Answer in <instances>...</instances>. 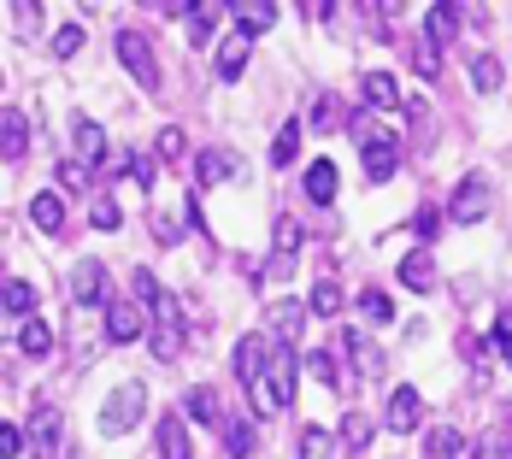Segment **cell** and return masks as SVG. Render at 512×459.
I'll use <instances>...</instances> for the list:
<instances>
[{
  "label": "cell",
  "mask_w": 512,
  "mask_h": 459,
  "mask_svg": "<svg viewBox=\"0 0 512 459\" xmlns=\"http://www.w3.org/2000/svg\"><path fill=\"white\" fill-rule=\"evenodd\" d=\"M136 295L148 301V312H154V330H148V342H154V359H171L183 354V312H177V295H165L154 283V271H136Z\"/></svg>",
  "instance_id": "obj_1"
},
{
  "label": "cell",
  "mask_w": 512,
  "mask_h": 459,
  "mask_svg": "<svg viewBox=\"0 0 512 459\" xmlns=\"http://www.w3.org/2000/svg\"><path fill=\"white\" fill-rule=\"evenodd\" d=\"M348 130H354V142H359V171H365V183H371V189L395 183V171H401V142H395L377 118H365V112H359Z\"/></svg>",
  "instance_id": "obj_2"
},
{
  "label": "cell",
  "mask_w": 512,
  "mask_h": 459,
  "mask_svg": "<svg viewBox=\"0 0 512 459\" xmlns=\"http://www.w3.org/2000/svg\"><path fill=\"white\" fill-rule=\"evenodd\" d=\"M142 418H148V389L142 383H118L101 407V436H130Z\"/></svg>",
  "instance_id": "obj_3"
},
{
  "label": "cell",
  "mask_w": 512,
  "mask_h": 459,
  "mask_svg": "<svg viewBox=\"0 0 512 459\" xmlns=\"http://www.w3.org/2000/svg\"><path fill=\"white\" fill-rule=\"evenodd\" d=\"M489 201H495L489 177H483V171H471V177H460V183H454L448 218H454V224H483V218H489Z\"/></svg>",
  "instance_id": "obj_4"
},
{
  "label": "cell",
  "mask_w": 512,
  "mask_h": 459,
  "mask_svg": "<svg viewBox=\"0 0 512 459\" xmlns=\"http://www.w3.org/2000/svg\"><path fill=\"white\" fill-rule=\"evenodd\" d=\"M112 48H118V65H124V71H130V77H136V83H142V89H159L154 42H148V36H142V30H118V42H112Z\"/></svg>",
  "instance_id": "obj_5"
},
{
  "label": "cell",
  "mask_w": 512,
  "mask_h": 459,
  "mask_svg": "<svg viewBox=\"0 0 512 459\" xmlns=\"http://www.w3.org/2000/svg\"><path fill=\"white\" fill-rule=\"evenodd\" d=\"M148 336V312L136 301H106V342H118V348H130V342H142Z\"/></svg>",
  "instance_id": "obj_6"
},
{
  "label": "cell",
  "mask_w": 512,
  "mask_h": 459,
  "mask_svg": "<svg viewBox=\"0 0 512 459\" xmlns=\"http://www.w3.org/2000/svg\"><path fill=\"white\" fill-rule=\"evenodd\" d=\"M71 301H77V312L83 306H106L112 295H106V265L101 259H77V271H71Z\"/></svg>",
  "instance_id": "obj_7"
},
{
  "label": "cell",
  "mask_w": 512,
  "mask_h": 459,
  "mask_svg": "<svg viewBox=\"0 0 512 459\" xmlns=\"http://www.w3.org/2000/svg\"><path fill=\"white\" fill-rule=\"evenodd\" d=\"M418 418H424V395H418L412 383H401V389L389 395V412H383V424H389L395 436H412V430H418Z\"/></svg>",
  "instance_id": "obj_8"
},
{
  "label": "cell",
  "mask_w": 512,
  "mask_h": 459,
  "mask_svg": "<svg viewBox=\"0 0 512 459\" xmlns=\"http://www.w3.org/2000/svg\"><path fill=\"white\" fill-rule=\"evenodd\" d=\"M24 148H30V118H24V106H0V159L18 165Z\"/></svg>",
  "instance_id": "obj_9"
},
{
  "label": "cell",
  "mask_w": 512,
  "mask_h": 459,
  "mask_svg": "<svg viewBox=\"0 0 512 459\" xmlns=\"http://www.w3.org/2000/svg\"><path fill=\"white\" fill-rule=\"evenodd\" d=\"M295 371H301V354H295V348H271V365H265V383H271L277 407H289V401H295Z\"/></svg>",
  "instance_id": "obj_10"
},
{
  "label": "cell",
  "mask_w": 512,
  "mask_h": 459,
  "mask_svg": "<svg viewBox=\"0 0 512 459\" xmlns=\"http://www.w3.org/2000/svg\"><path fill=\"white\" fill-rule=\"evenodd\" d=\"M265 365H271V342H265V336H242V342H236V383L254 389L259 377H265Z\"/></svg>",
  "instance_id": "obj_11"
},
{
  "label": "cell",
  "mask_w": 512,
  "mask_h": 459,
  "mask_svg": "<svg viewBox=\"0 0 512 459\" xmlns=\"http://www.w3.org/2000/svg\"><path fill=\"white\" fill-rule=\"evenodd\" d=\"M230 18H236V36H265V30H277V6L271 0H236L230 6Z\"/></svg>",
  "instance_id": "obj_12"
},
{
  "label": "cell",
  "mask_w": 512,
  "mask_h": 459,
  "mask_svg": "<svg viewBox=\"0 0 512 459\" xmlns=\"http://www.w3.org/2000/svg\"><path fill=\"white\" fill-rule=\"evenodd\" d=\"M230 177H236V153H224V148L195 153V189H218V183H230Z\"/></svg>",
  "instance_id": "obj_13"
},
{
  "label": "cell",
  "mask_w": 512,
  "mask_h": 459,
  "mask_svg": "<svg viewBox=\"0 0 512 459\" xmlns=\"http://www.w3.org/2000/svg\"><path fill=\"white\" fill-rule=\"evenodd\" d=\"M301 324H307V301H277V312H271V336H277V348H295L301 342Z\"/></svg>",
  "instance_id": "obj_14"
},
{
  "label": "cell",
  "mask_w": 512,
  "mask_h": 459,
  "mask_svg": "<svg viewBox=\"0 0 512 459\" xmlns=\"http://www.w3.org/2000/svg\"><path fill=\"white\" fill-rule=\"evenodd\" d=\"M159 459H195V442H189L183 412H165V418H159Z\"/></svg>",
  "instance_id": "obj_15"
},
{
  "label": "cell",
  "mask_w": 512,
  "mask_h": 459,
  "mask_svg": "<svg viewBox=\"0 0 512 459\" xmlns=\"http://www.w3.org/2000/svg\"><path fill=\"white\" fill-rule=\"evenodd\" d=\"M336 189H342L336 159H312V165H307V201L312 206H330V201H336Z\"/></svg>",
  "instance_id": "obj_16"
},
{
  "label": "cell",
  "mask_w": 512,
  "mask_h": 459,
  "mask_svg": "<svg viewBox=\"0 0 512 459\" xmlns=\"http://www.w3.org/2000/svg\"><path fill=\"white\" fill-rule=\"evenodd\" d=\"M359 95H365L371 112H395V106H401V89H395L389 71H365V77H359Z\"/></svg>",
  "instance_id": "obj_17"
},
{
  "label": "cell",
  "mask_w": 512,
  "mask_h": 459,
  "mask_svg": "<svg viewBox=\"0 0 512 459\" xmlns=\"http://www.w3.org/2000/svg\"><path fill=\"white\" fill-rule=\"evenodd\" d=\"M53 348H59V330H53L48 318H24V330H18V354L48 359Z\"/></svg>",
  "instance_id": "obj_18"
},
{
  "label": "cell",
  "mask_w": 512,
  "mask_h": 459,
  "mask_svg": "<svg viewBox=\"0 0 512 459\" xmlns=\"http://www.w3.org/2000/svg\"><path fill=\"white\" fill-rule=\"evenodd\" d=\"M212 71H218L224 83H236V77L248 71V36H236V30H230V36L218 42V59H212Z\"/></svg>",
  "instance_id": "obj_19"
},
{
  "label": "cell",
  "mask_w": 512,
  "mask_h": 459,
  "mask_svg": "<svg viewBox=\"0 0 512 459\" xmlns=\"http://www.w3.org/2000/svg\"><path fill=\"white\" fill-rule=\"evenodd\" d=\"M30 224H36L42 236H59V230H65V201H59L53 189H42V195H30Z\"/></svg>",
  "instance_id": "obj_20"
},
{
  "label": "cell",
  "mask_w": 512,
  "mask_h": 459,
  "mask_svg": "<svg viewBox=\"0 0 512 459\" xmlns=\"http://www.w3.org/2000/svg\"><path fill=\"white\" fill-rule=\"evenodd\" d=\"M183 412H189L195 424H212V430H224V424H230V418H224V407H218V395H212L206 383H195V389L183 395Z\"/></svg>",
  "instance_id": "obj_21"
},
{
  "label": "cell",
  "mask_w": 512,
  "mask_h": 459,
  "mask_svg": "<svg viewBox=\"0 0 512 459\" xmlns=\"http://www.w3.org/2000/svg\"><path fill=\"white\" fill-rule=\"evenodd\" d=\"M342 124H354V112L336 101V95H318L307 112V130H318V136H330V130H342Z\"/></svg>",
  "instance_id": "obj_22"
},
{
  "label": "cell",
  "mask_w": 512,
  "mask_h": 459,
  "mask_svg": "<svg viewBox=\"0 0 512 459\" xmlns=\"http://www.w3.org/2000/svg\"><path fill=\"white\" fill-rule=\"evenodd\" d=\"M30 442H36V448H65V418H59V407L30 412Z\"/></svg>",
  "instance_id": "obj_23"
},
{
  "label": "cell",
  "mask_w": 512,
  "mask_h": 459,
  "mask_svg": "<svg viewBox=\"0 0 512 459\" xmlns=\"http://www.w3.org/2000/svg\"><path fill=\"white\" fill-rule=\"evenodd\" d=\"M183 18H189V36L206 42V36L218 30V18H230V6H218V0H189V6H183Z\"/></svg>",
  "instance_id": "obj_24"
},
{
  "label": "cell",
  "mask_w": 512,
  "mask_h": 459,
  "mask_svg": "<svg viewBox=\"0 0 512 459\" xmlns=\"http://www.w3.org/2000/svg\"><path fill=\"white\" fill-rule=\"evenodd\" d=\"M401 283H407L412 295H430V289H436V259L424 254V248L407 254V259H401Z\"/></svg>",
  "instance_id": "obj_25"
},
{
  "label": "cell",
  "mask_w": 512,
  "mask_h": 459,
  "mask_svg": "<svg viewBox=\"0 0 512 459\" xmlns=\"http://www.w3.org/2000/svg\"><path fill=\"white\" fill-rule=\"evenodd\" d=\"M460 36V6H430L424 12V42L436 48V42H454Z\"/></svg>",
  "instance_id": "obj_26"
},
{
  "label": "cell",
  "mask_w": 512,
  "mask_h": 459,
  "mask_svg": "<svg viewBox=\"0 0 512 459\" xmlns=\"http://www.w3.org/2000/svg\"><path fill=\"white\" fill-rule=\"evenodd\" d=\"M0 306H6V312H18V318H36V283L6 277V283H0Z\"/></svg>",
  "instance_id": "obj_27"
},
{
  "label": "cell",
  "mask_w": 512,
  "mask_h": 459,
  "mask_svg": "<svg viewBox=\"0 0 512 459\" xmlns=\"http://www.w3.org/2000/svg\"><path fill=\"white\" fill-rule=\"evenodd\" d=\"M224 454H230V459H254L259 454V430L248 424V418L224 424Z\"/></svg>",
  "instance_id": "obj_28"
},
{
  "label": "cell",
  "mask_w": 512,
  "mask_h": 459,
  "mask_svg": "<svg viewBox=\"0 0 512 459\" xmlns=\"http://www.w3.org/2000/svg\"><path fill=\"white\" fill-rule=\"evenodd\" d=\"M101 153H106V130L95 124V118H77V159L95 171V165H101Z\"/></svg>",
  "instance_id": "obj_29"
},
{
  "label": "cell",
  "mask_w": 512,
  "mask_h": 459,
  "mask_svg": "<svg viewBox=\"0 0 512 459\" xmlns=\"http://www.w3.org/2000/svg\"><path fill=\"white\" fill-rule=\"evenodd\" d=\"M295 159H301V118H289V124L271 136V165H277V171L295 165Z\"/></svg>",
  "instance_id": "obj_30"
},
{
  "label": "cell",
  "mask_w": 512,
  "mask_h": 459,
  "mask_svg": "<svg viewBox=\"0 0 512 459\" xmlns=\"http://www.w3.org/2000/svg\"><path fill=\"white\" fill-rule=\"evenodd\" d=\"M371 430H377V424H371V418H365V412H348V418H342V430H336V442H342V448H348V454H359V448H371Z\"/></svg>",
  "instance_id": "obj_31"
},
{
  "label": "cell",
  "mask_w": 512,
  "mask_h": 459,
  "mask_svg": "<svg viewBox=\"0 0 512 459\" xmlns=\"http://www.w3.org/2000/svg\"><path fill=\"white\" fill-rule=\"evenodd\" d=\"M183 224H189V206H154V236L165 248L183 242Z\"/></svg>",
  "instance_id": "obj_32"
},
{
  "label": "cell",
  "mask_w": 512,
  "mask_h": 459,
  "mask_svg": "<svg viewBox=\"0 0 512 459\" xmlns=\"http://www.w3.org/2000/svg\"><path fill=\"white\" fill-rule=\"evenodd\" d=\"M471 83H477V95H495V89L507 83L501 59H495V53H477V59H471Z\"/></svg>",
  "instance_id": "obj_33"
},
{
  "label": "cell",
  "mask_w": 512,
  "mask_h": 459,
  "mask_svg": "<svg viewBox=\"0 0 512 459\" xmlns=\"http://www.w3.org/2000/svg\"><path fill=\"white\" fill-rule=\"evenodd\" d=\"M424 454H430V459H460L465 454L460 430H454V424H436V430L424 436Z\"/></svg>",
  "instance_id": "obj_34"
},
{
  "label": "cell",
  "mask_w": 512,
  "mask_h": 459,
  "mask_svg": "<svg viewBox=\"0 0 512 459\" xmlns=\"http://www.w3.org/2000/svg\"><path fill=\"white\" fill-rule=\"evenodd\" d=\"M336 306H342V283H336V277L324 271V277L312 283V295H307V312H318V318H330Z\"/></svg>",
  "instance_id": "obj_35"
},
{
  "label": "cell",
  "mask_w": 512,
  "mask_h": 459,
  "mask_svg": "<svg viewBox=\"0 0 512 459\" xmlns=\"http://www.w3.org/2000/svg\"><path fill=\"white\" fill-rule=\"evenodd\" d=\"M301 459H336V430L307 424V430H301Z\"/></svg>",
  "instance_id": "obj_36"
},
{
  "label": "cell",
  "mask_w": 512,
  "mask_h": 459,
  "mask_svg": "<svg viewBox=\"0 0 512 459\" xmlns=\"http://www.w3.org/2000/svg\"><path fill=\"white\" fill-rule=\"evenodd\" d=\"M359 318H365V324H389V318H395V301H389V295H383V289H359Z\"/></svg>",
  "instance_id": "obj_37"
},
{
  "label": "cell",
  "mask_w": 512,
  "mask_h": 459,
  "mask_svg": "<svg viewBox=\"0 0 512 459\" xmlns=\"http://www.w3.org/2000/svg\"><path fill=\"white\" fill-rule=\"evenodd\" d=\"M307 371L324 383V389H342V383H348V377L336 371V354H330V348H312V354H307Z\"/></svg>",
  "instance_id": "obj_38"
},
{
  "label": "cell",
  "mask_w": 512,
  "mask_h": 459,
  "mask_svg": "<svg viewBox=\"0 0 512 459\" xmlns=\"http://www.w3.org/2000/svg\"><path fill=\"white\" fill-rule=\"evenodd\" d=\"M154 153L165 159V165H183V153H189V136H183L177 124H165V130L154 136Z\"/></svg>",
  "instance_id": "obj_39"
},
{
  "label": "cell",
  "mask_w": 512,
  "mask_h": 459,
  "mask_svg": "<svg viewBox=\"0 0 512 459\" xmlns=\"http://www.w3.org/2000/svg\"><path fill=\"white\" fill-rule=\"evenodd\" d=\"M118 171L136 177V189H154V159H142V153H118Z\"/></svg>",
  "instance_id": "obj_40"
},
{
  "label": "cell",
  "mask_w": 512,
  "mask_h": 459,
  "mask_svg": "<svg viewBox=\"0 0 512 459\" xmlns=\"http://www.w3.org/2000/svg\"><path fill=\"white\" fill-rule=\"evenodd\" d=\"M89 218H95V230H118V224H124V212H118L112 195H95V201H89Z\"/></svg>",
  "instance_id": "obj_41"
},
{
  "label": "cell",
  "mask_w": 512,
  "mask_h": 459,
  "mask_svg": "<svg viewBox=\"0 0 512 459\" xmlns=\"http://www.w3.org/2000/svg\"><path fill=\"white\" fill-rule=\"evenodd\" d=\"M295 248H301V224L295 218H277V259L295 265Z\"/></svg>",
  "instance_id": "obj_42"
},
{
  "label": "cell",
  "mask_w": 512,
  "mask_h": 459,
  "mask_svg": "<svg viewBox=\"0 0 512 459\" xmlns=\"http://www.w3.org/2000/svg\"><path fill=\"white\" fill-rule=\"evenodd\" d=\"M489 348H495V354L512 365V312H501V318H495V330H489Z\"/></svg>",
  "instance_id": "obj_43"
},
{
  "label": "cell",
  "mask_w": 512,
  "mask_h": 459,
  "mask_svg": "<svg viewBox=\"0 0 512 459\" xmlns=\"http://www.w3.org/2000/svg\"><path fill=\"white\" fill-rule=\"evenodd\" d=\"M77 48H83V24H65V30L53 36V59H71Z\"/></svg>",
  "instance_id": "obj_44"
},
{
  "label": "cell",
  "mask_w": 512,
  "mask_h": 459,
  "mask_svg": "<svg viewBox=\"0 0 512 459\" xmlns=\"http://www.w3.org/2000/svg\"><path fill=\"white\" fill-rule=\"evenodd\" d=\"M59 183L83 195V189H89V165H83V159H65V165H59Z\"/></svg>",
  "instance_id": "obj_45"
},
{
  "label": "cell",
  "mask_w": 512,
  "mask_h": 459,
  "mask_svg": "<svg viewBox=\"0 0 512 459\" xmlns=\"http://www.w3.org/2000/svg\"><path fill=\"white\" fill-rule=\"evenodd\" d=\"M24 448H30V442H24V430H18V424H0V459H18Z\"/></svg>",
  "instance_id": "obj_46"
},
{
  "label": "cell",
  "mask_w": 512,
  "mask_h": 459,
  "mask_svg": "<svg viewBox=\"0 0 512 459\" xmlns=\"http://www.w3.org/2000/svg\"><path fill=\"white\" fill-rule=\"evenodd\" d=\"M418 77H442V59H436L430 42H418Z\"/></svg>",
  "instance_id": "obj_47"
},
{
  "label": "cell",
  "mask_w": 512,
  "mask_h": 459,
  "mask_svg": "<svg viewBox=\"0 0 512 459\" xmlns=\"http://www.w3.org/2000/svg\"><path fill=\"white\" fill-rule=\"evenodd\" d=\"M0 342H6V318H0Z\"/></svg>",
  "instance_id": "obj_48"
},
{
  "label": "cell",
  "mask_w": 512,
  "mask_h": 459,
  "mask_svg": "<svg viewBox=\"0 0 512 459\" xmlns=\"http://www.w3.org/2000/svg\"><path fill=\"white\" fill-rule=\"evenodd\" d=\"M0 83H6V71H0Z\"/></svg>",
  "instance_id": "obj_49"
}]
</instances>
